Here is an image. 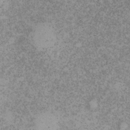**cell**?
<instances>
[{"instance_id":"6da1fadb","label":"cell","mask_w":130,"mask_h":130,"mask_svg":"<svg viewBox=\"0 0 130 130\" xmlns=\"http://www.w3.org/2000/svg\"><path fill=\"white\" fill-rule=\"evenodd\" d=\"M34 39L38 46L41 48H48L54 44L55 36L50 26L47 24H41L35 28Z\"/></svg>"},{"instance_id":"7a4b0ae2","label":"cell","mask_w":130,"mask_h":130,"mask_svg":"<svg viewBox=\"0 0 130 130\" xmlns=\"http://www.w3.org/2000/svg\"><path fill=\"white\" fill-rule=\"evenodd\" d=\"M36 128L42 130H52L57 128L58 121L56 117L50 113L40 114L36 119Z\"/></svg>"}]
</instances>
